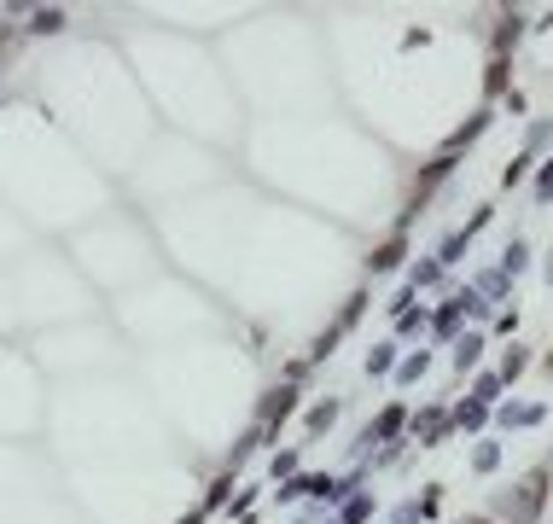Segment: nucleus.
I'll use <instances>...</instances> for the list:
<instances>
[{"label": "nucleus", "mask_w": 553, "mask_h": 524, "mask_svg": "<svg viewBox=\"0 0 553 524\" xmlns=\"http://www.w3.org/2000/svg\"><path fill=\"white\" fill-rule=\"evenodd\" d=\"M402 250H408V245H402V234H396V239H385V245H379L373 257H367V262H373V274H390V268L402 262Z\"/></svg>", "instance_id": "1"}, {"label": "nucleus", "mask_w": 553, "mask_h": 524, "mask_svg": "<svg viewBox=\"0 0 553 524\" xmlns=\"http://www.w3.org/2000/svg\"><path fill=\"white\" fill-rule=\"evenodd\" d=\"M518 35H525V18H518V12L501 18V29H495V58H507V47L518 42Z\"/></svg>", "instance_id": "2"}, {"label": "nucleus", "mask_w": 553, "mask_h": 524, "mask_svg": "<svg viewBox=\"0 0 553 524\" xmlns=\"http://www.w3.org/2000/svg\"><path fill=\"white\" fill-rule=\"evenodd\" d=\"M530 367V356H525V344H512L507 356H501V379H518V373Z\"/></svg>", "instance_id": "3"}, {"label": "nucleus", "mask_w": 553, "mask_h": 524, "mask_svg": "<svg viewBox=\"0 0 553 524\" xmlns=\"http://www.w3.org/2000/svg\"><path fill=\"white\" fill-rule=\"evenodd\" d=\"M396 431H402V408H385V414H379V426L367 431V443H373V437H396Z\"/></svg>", "instance_id": "4"}, {"label": "nucleus", "mask_w": 553, "mask_h": 524, "mask_svg": "<svg viewBox=\"0 0 553 524\" xmlns=\"http://www.w3.org/2000/svg\"><path fill=\"white\" fill-rule=\"evenodd\" d=\"M478 350H484V338H460V344H455V367L466 373L472 361H478Z\"/></svg>", "instance_id": "5"}, {"label": "nucleus", "mask_w": 553, "mask_h": 524, "mask_svg": "<svg viewBox=\"0 0 553 524\" xmlns=\"http://www.w3.org/2000/svg\"><path fill=\"white\" fill-rule=\"evenodd\" d=\"M332 420H338V402H320V408H309V431H326Z\"/></svg>", "instance_id": "6"}, {"label": "nucleus", "mask_w": 553, "mask_h": 524, "mask_svg": "<svg viewBox=\"0 0 553 524\" xmlns=\"http://www.w3.org/2000/svg\"><path fill=\"white\" fill-rule=\"evenodd\" d=\"M484 88H489V94H501V88H507V58H495V65H489Z\"/></svg>", "instance_id": "7"}, {"label": "nucleus", "mask_w": 553, "mask_h": 524, "mask_svg": "<svg viewBox=\"0 0 553 524\" xmlns=\"http://www.w3.org/2000/svg\"><path fill=\"white\" fill-rule=\"evenodd\" d=\"M455 420H460V426H484V420H489V414H484V402H472V408H460V414H455Z\"/></svg>", "instance_id": "8"}, {"label": "nucleus", "mask_w": 553, "mask_h": 524, "mask_svg": "<svg viewBox=\"0 0 553 524\" xmlns=\"http://www.w3.org/2000/svg\"><path fill=\"white\" fill-rule=\"evenodd\" d=\"M390 361H396V356H390V344L373 350V356H367V373H390Z\"/></svg>", "instance_id": "9"}, {"label": "nucleus", "mask_w": 553, "mask_h": 524, "mask_svg": "<svg viewBox=\"0 0 553 524\" xmlns=\"http://www.w3.org/2000/svg\"><path fill=\"white\" fill-rule=\"evenodd\" d=\"M472 466H478V472H489V466H495V443H484V449L472 455Z\"/></svg>", "instance_id": "10"}, {"label": "nucleus", "mask_w": 553, "mask_h": 524, "mask_svg": "<svg viewBox=\"0 0 553 524\" xmlns=\"http://www.w3.org/2000/svg\"><path fill=\"white\" fill-rule=\"evenodd\" d=\"M525 169H530V158H512V164H507V175H501V181L512 187V181H525Z\"/></svg>", "instance_id": "11"}, {"label": "nucleus", "mask_w": 553, "mask_h": 524, "mask_svg": "<svg viewBox=\"0 0 553 524\" xmlns=\"http://www.w3.org/2000/svg\"><path fill=\"white\" fill-rule=\"evenodd\" d=\"M536 198H553V158H548V169H541V181H536Z\"/></svg>", "instance_id": "12"}, {"label": "nucleus", "mask_w": 553, "mask_h": 524, "mask_svg": "<svg viewBox=\"0 0 553 524\" xmlns=\"http://www.w3.org/2000/svg\"><path fill=\"white\" fill-rule=\"evenodd\" d=\"M541 367H548V373H553V350H548V356H541Z\"/></svg>", "instance_id": "13"}, {"label": "nucleus", "mask_w": 553, "mask_h": 524, "mask_svg": "<svg viewBox=\"0 0 553 524\" xmlns=\"http://www.w3.org/2000/svg\"><path fill=\"white\" fill-rule=\"evenodd\" d=\"M466 524H495V519H466Z\"/></svg>", "instance_id": "14"}]
</instances>
